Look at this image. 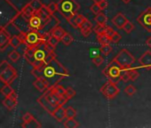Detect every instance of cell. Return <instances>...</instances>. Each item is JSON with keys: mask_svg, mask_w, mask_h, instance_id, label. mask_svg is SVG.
<instances>
[{"mask_svg": "<svg viewBox=\"0 0 151 128\" xmlns=\"http://www.w3.org/2000/svg\"><path fill=\"white\" fill-rule=\"evenodd\" d=\"M101 52L104 55H109V54L112 52V47H111L110 45H101Z\"/></svg>", "mask_w": 151, "mask_h": 128, "instance_id": "obj_39", "label": "cell"}, {"mask_svg": "<svg viewBox=\"0 0 151 128\" xmlns=\"http://www.w3.org/2000/svg\"><path fill=\"white\" fill-rule=\"evenodd\" d=\"M29 4L30 6L35 10V12H38V11L42 8V6H44V5L42 4V2L40 1V0H31V1H30Z\"/></svg>", "mask_w": 151, "mask_h": 128, "instance_id": "obj_27", "label": "cell"}, {"mask_svg": "<svg viewBox=\"0 0 151 128\" xmlns=\"http://www.w3.org/2000/svg\"><path fill=\"white\" fill-rule=\"evenodd\" d=\"M76 21H77V23H78V28H79V26H80V24L85 21V17L82 15V14H76Z\"/></svg>", "mask_w": 151, "mask_h": 128, "instance_id": "obj_47", "label": "cell"}, {"mask_svg": "<svg viewBox=\"0 0 151 128\" xmlns=\"http://www.w3.org/2000/svg\"><path fill=\"white\" fill-rule=\"evenodd\" d=\"M18 101H17V94L15 93V92L5 98V100L3 101V105L7 108L8 109H13L16 107Z\"/></svg>", "mask_w": 151, "mask_h": 128, "instance_id": "obj_13", "label": "cell"}, {"mask_svg": "<svg viewBox=\"0 0 151 128\" xmlns=\"http://www.w3.org/2000/svg\"><path fill=\"white\" fill-rule=\"evenodd\" d=\"M34 86L40 92L45 93L48 89H50L49 82L46 79H42V78H37V80L33 83Z\"/></svg>", "mask_w": 151, "mask_h": 128, "instance_id": "obj_17", "label": "cell"}, {"mask_svg": "<svg viewBox=\"0 0 151 128\" xmlns=\"http://www.w3.org/2000/svg\"><path fill=\"white\" fill-rule=\"evenodd\" d=\"M91 11L94 14H98L99 13H101V9L99 6V4H96V3H93V5L91 6Z\"/></svg>", "mask_w": 151, "mask_h": 128, "instance_id": "obj_45", "label": "cell"}, {"mask_svg": "<svg viewBox=\"0 0 151 128\" xmlns=\"http://www.w3.org/2000/svg\"><path fill=\"white\" fill-rule=\"evenodd\" d=\"M36 14L42 19V21L45 22V24L50 20L51 16H52V14L50 13V11L48 10V7L47 6H43L42 8L38 11V12H36Z\"/></svg>", "mask_w": 151, "mask_h": 128, "instance_id": "obj_18", "label": "cell"}, {"mask_svg": "<svg viewBox=\"0 0 151 128\" xmlns=\"http://www.w3.org/2000/svg\"><path fill=\"white\" fill-rule=\"evenodd\" d=\"M10 42V37L4 30L3 28H0V51H4Z\"/></svg>", "mask_w": 151, "mask_h": 128, "instance_id": "obj_14", "label": "cell"}, {"mask_svg": "<svg viewBox=\"0 0 151 128\" xmlns=\"http://www.w3.org/2000/svg\"><path fill=\"white\" fill-rule=\"evenodd\" d=\"M73 40H74L73 37L69 33H68V32H66L65 35L62 37V38L60 39V41L63 43L64 45H69L73 42Z\"/></svg>", "mask_w": 151, "mask_h": 128, "instance_id": "obj_29", "label": "cell"}, {"mask_svg": "<svg viewBox=\"0 0 151 128\" xmlns=\"http://www.w3.org/2000/svg\"><path fill=\"white\" fill-rule=\"evenodd\" d=\"M133 29H134V25L130 22V21H127L126 22H125V24L124 25V27H123V29L126 32V33H131L132 30H133Z\"/></svg>", "mask_w": 151, "mask_h": 128, "instance_id": "obj_36", "label": "cell"}, {"mask_svg": "<svg viewBox=\"0 0 151 128\" xmlns=\"http://www.w3.org/2000/svg\"><path fill=\"white\" fill-rule=\"evenodd\" d=\"M122 1H123L124 4H129V3L132 1V0H122Z\"/></svg>", "mask_w": 151, "mask_h": 128, "instance_id": "obj_53", "label": "cell"}, {"mask_svg": "<svg viewBox=\"0 0 151 128\" xmlns=\"http://www.w3.org/2000/svg\"><path fill=\"white\" fill-rule=\"evenodd\" d=\"M9 66H10V64L6 60H3L1 63H0V75H1Z\"/></svg>", "mask_w": 151, "mask_h": 128, "instance_id": "obj_41", "label": "cell"}, {"mask_svg": "<svg viewBox=\"0 0 151 128\" xmlns=\"http://www.w3.org/2000/svg\"><path fill=\"white\" fill-rule=\"evenodd\" d=\"M92 1H93V3H96V4H100L101 1H103V0H92Z\"/></svg>", "mask_w": 151, "mask_h": 128, "instance_id": "obj_52", "label": "cell"}, {"mask_svg": "<svg viewBox=\"0 0 151 128\" xmlns=\"http://www.w3.org/2000/svg\"><path fill=\"white\" fill-rule=\"evenodd\" d=\"M114 60L120 64L121 68L132 67V65L135 62V58L127 49H122L114 58Z\"/></svg>", "mask_w": 151, "mask_h": 128, "instance_id": "obj_4", "label": "cell"}, {"mask_svg": "<svg viewBox=\"0 0 151 128\" xmlns=\"http://www.w3.org/2000/svg\"><path fill=\"white\" fill-rule=\"evenodd\" d=\"M80 5L76 0H60L58 3V11L66 19H69L78 14Z\"/></svg>", "mask_w": 151, "mask_h": 128, "instance_id": "obj_2", "label": "cell"}, {"mask_svg": "<svg viewBox=\"0 0 151 128\" xmlns=\"http://www.w3.org/2000/svg\"><path fill=\"white\" fill-rule=\"evenodd\" d=\"M80 31H84V30H86V29H93V24L91 23L90 21H88L86 18L85 19V21L80 24L79 28Z\"/></svg>", "mask_w": 151, "mask_h": 128, "instance_id": "obj_28", "label": "cell"}, {"mask_svg": "<svg viewBox=\"0 0 151 128\" xmlns=\"http://www.w3.org/2000/svg\"><path fill=\"white\" fill-rule=\"evenodd\" d=\"M28 48H29L28 44H27L26 42H23V43H22V44H21V45H20L16 50L20 52V54H21V55H24V54H25V52H26V51L28 50Z\"/></svg>", "mask_w": 151, "mask_h": 128, "instance_id": "obj_37", "label": "cell"}, {"mask_svg": "<svg viewBox=\"0 0 151 128\" xmlns=\"http://www.w3.org/2000/svg\"><path fill=\"white\" fill-rule=\"evenodd\" d=\"M21 13L22 14V15H23L27 20L29 21V19L31 18V16H32L36 12H35V10L30 6V5L28 4V5H26V6L22 8V10Z\"/></svg>", "mask_w": 151, "mask_h": 128, "instance_id": "obj_19", "label": "cell"}, {"mask_svg": "<svg viewBox=\"0 0 151 128\" xmlns=\"http://www.w3.org/2000/svg\"><path fill=\"white\" fill-rule=\"evenodd\" d=\"M139 62L142 68L147 70H151V52L150 51L145 52L139 59Z\"/></svg>", "mask_w": 151, "mask_h": 128, "instance_id": "obj_11", "label": "cell"}, {"mask_svg": "<svg viewBox=\"0 0 151 128\" xmlns=\"http://www.w3.org/2000/svg\"><path fill=\"white\" fill-rule=\"evenodd\" d=\"M121 66L120 64L116 60H112L109 65L103 70V74L104 76L109 79V82L113 83V84H117L119 82L120 79V74H121Z\"/></svg>", "mask_w": 151, "mask_h": 128, "instance_id": "obj_3", "label": "cell"}, {"mask_svg": "<svg viewBox=\"0 0 151 128\" xmlns=\"http://www.w3.org/2000/svg\"><path fill=\"white\" fill-rule=\"evenodd\" d=\"M65 33H66L65 30H64L61 27H60V26H55V27H53V28L52 29V31H51V35H52V36L58 37L60 40L62 38V37L65 35Z\"/></svg>", "mask_w": 151, "mask_h": 128, "instance_id": "obj_20", "label": "cell"}, {"mask_svg": "<svg viewBox=\"0 0 151 128\" xmlns=\"http://www.w3.org/2000/svg\"><path fill=\"white\" fill-rule=\"evenodd\" d=\"M52 116L58 122H62L66 118V109L63 107V105H60L55 109V110L53 111Z\"/></svg>", "mask_w": 151, "mask_h": 128, "instance_id": "obj_16", "label": "cell"}, {"mask_svg": "<svg viewBox=\"0 0 151 128\" xmlns=\"http://www.w3.org/2000/svg\"><path fill=\"white\" fill-rule=\"evenodd\" d=\"M97 40H98L99 44H101V45H110V43H111V39H110V38L106 35V34L98 35V37H97Z\"/></svg>", "mask_w": 151, "mask_h": 128, "instance_id": "obj_24", "label": "cell"}, {"mask_svg": "<svg viewBox=\"0 0 151 128\" xmlns=\"http://www.w3.org/2000/svg\"><path fill=\"white\" fill-rule=\"evenodd\" d=\"M77 116V110L72 107L66 108V118H75Z\"/></svg>", "mask_w": 151, "mask_h": 128, "instance_id": "obj_30", "label": "cell"}, {"mask_svg": "<svg viewBox=\"0 0 151 128\" xmlns=\"http://www.w3.org/2000/svg\"><path fill=\"white\" fill-rule=\"evenodd\" d=\"M64 126L66 128H76L79 126V124L74 118H67V120L64 122Z\"/></svg>", "mask_w": 151, "mask_h": 128, "instance_id": "obj_25", "label": "cell"}, {"mask_svg": "<svg viewBox=\"0 0 151 128\" xmlns=\"http://www.w3.org/2000/svg\"><path fill=\"white\" fill-rule=\"evenodd\" d=\"M22 127H41V124L35 118H33L28 123H23Z\"/></svg>", "mask_w": 151, "mask_h": 128, "instance_id": "obj_33", "label": "cell"}, {"mask_svg": "<svg viewBox=\"0 0 151 128\" xmlns=\"http://www.w3.org/2000/svg\"><path fill=\"white\" fill-rule=\"evenodd\" d=\"M34 117H33V116L30 114V113H29V112H27V113H25L24 115H23V117H22V119H23V122L24 123H28L29 121H30L31 119H33Z\"/></svg>", "mask_w": 151, "mask_h": 128, "instance_id": "obj_49", "label": "cell"}, {"mask_svg": "<svg viewBox=\"0 0 151 128\" xmlns=\"http://www.w3.org/2000/svg\"><path fill=\"white\" fill-rule=\"evenodd\" d=\"M110 39H111V42H112V43H115V44H116V43L119 42V40L121 39V35H120L118 32H116H116H115V34L111 37V38H110Z\"/></svg>", "mask_w": 151, "mask_h": 128, "instance_id": "obj_46", "label": "cell"}, {"mask_svg": "<svg viewBox=\"0 0 151 128\" xmlns=\"http://www.w3.org/2000/svg\"><path fill=\"white\" fill-rule=\"evenodd\" d=\"M55 94H57L58 96H60V97H65V96H67L66 95V89L65 88H63L61 86H59L58 84H56L55 86H53L52 87H51L50 88ZM68 97V96H67Z\"/></svg>", "mask_w": 151, "mask_h": 128, "instance_id": "obj_21", "label": "cell"}, {"mask_svg": "<svg viewBox=\"0 0 151 128\" xmlns=\"http://www.w3.org/2000/svg\"><path fill=\"white\" fill-rule=\"evenodd\" d=\"M66 95L68 96V99H71L76 95V91L72 87H68L66 89Z\"/></svg>", "mask_w": 151, "mask_h": 128, "instance_id": "obj_43", "label": "cell"}, {"mask_svg": "<svg viewBox=\"0 0 151 128\" xmlns=\"http://www.w3.org/2000/svg\"><path fill=\"white\" fill-rule=\"evenodd\" d=\"M76 15V14H75ZM72 16V17H70L69 19H68V23L73 27V28H75V29H78V23H77V21H76V16Z\"/></svg>", "mask_w": 151, "mask_h": 128, "instance_id": "obj_44", "label": "cell"}, {"mask_svg": "<svg viewBox=\"0 0 151 128\" xmlns=\"http://www.w3.org/2000/svg\"><path fill=\"white\" fill-rule=\"evenodd\" d=\"M136 92H137V89H136L135 86H132V85H129V86H127L124 88V93H125L127 95H129V96L134 95V94L136 93Z\"/></svg>", "mask_w": 151, "mask_h": 128, "instance_id": "obj_34", "label": "cell"}, {"mask_svg": "<svg viewBox=\"0 0 151 128\" xmlns=\"http://www.w3.org/2000/svg\"><path fill=\"white\" fill-rule=\"evenodd\" d=\"M0 93H1L5 97H7V96L12 95V94L14 93V89L11 87L10 84H5V85L1 87V89H0Z\"/></svg>", "mask_w": 151, "mask_h": 128, "instance_id": "obj_22", "label": "cell"}, {"mask_svg": "<svg viewBox=\"0 0 151 128\" xmlns=\"http://www.w3.org/2000/svg\"><path fill=\"white\" fill-rule=\"evenodd\" d=\"M128 71H129V75H130V78H131V80L132 81H135L139 78V74L138 72V70L136 68L130 67L129 70H128Z\"/></svg>", "mask_w": 151, "mask_h": 128, "instance_id": "obj_31", "label": "cell"}, {"mask_svg": "<svg viewBox=\"0 0 151 128\" xmlns=\"http://www.w3.org/2000/svg\"><path fill=\"white\" fill-rule=\"evenodd\" d=\"M99 6H100V7H101V11H102V10H105V9L108 7V1H107V0H103V1H101V2L99 4Z\"/></svg>", "mask_w": 151, "mask_h": 128, "instance_id": "obj_50", "label": "cell"}, {"mask_svg": "<svg viewBox=\"0 0 151 128\" xmlns=\"http://www.w3.org/2000/svg\"><path fill=\"white\" fill-rule=\"evenodd\" d=\"M94 31L97 35H101V34H105V30H106V27L104 25H100L97 24L96 27H94Z\"/></svg>", "mask_w": 151, "mask_h": 128, "instance_id": "obj_40", "label": "cell"}, {"mask_svg": "<svg viewBox=\"0 0 151 128\" xmlns=\"http://www.w3.org/2000/svg\"><path fill=\"white\" fill-rule=\"evenodd\" d=\"M115 30L112 29V28H110V27H106V30H105V34L109 37V38H111V37L115 34Z\"/></svg>", "mask_w": 151, "mask_h": 128, "instance_id": "obj_48", "label": "cell"}, {"mask_svg": "<svg viewBox=\"0 0 151 128\" xmlns=\"http://www.w3.org/2000/svg\"><path fill=\"white\" fill-rule=\"evenodd\" d=\"M94 21L96 22V23L97 24H100V25H106V23H107V22H108V18H107V16L105 15V14H103V13H99L98 14H96L95 15V17H94Z\"/></svg>", "mask_w": 151, "mask_h": 128, "instance_id": "obj_23", "label": "cell"}, {"mask_svg": "<svg viewBox=\"0 0 151 128\" xmlns=\"http://www.w3.org/2000/svg\"><path fill=\"white\" fill-rule=\"evenodd\" d=\"M41 70H43V79L45 78L49 82L50 88L55 86L59 81L70 76L67 69H65L56 57L50 60Z\"/></svg>", "mask_w": 151, "mask_h": 128, "instance_id": "obj_1", "label": "cell"}, {"mask_svg": "<svg viewBox=\"0 0 151 128\" xmlns=\"http://www.w3.org/2000/svg\"><path fill=\"white\" fill-rule=\"evenodd\" d=\"M16 78H17V72L11 65L0 75V80L5 84H11Z\"/></svg>", "mask_w": 151, "mask_h": 128, "instance_id": "obj_8", "label": "cell"}, {"mask_svg": "<svg viewBox=\"0 0 151 128\" xmlns=\"http://www.w3.org/2000/svg\"><path fill=\"white\" fill-rule=\"evenodd\" d=\"M37 102L41 105V107L45 109V110H46L49 114H52L53 113V111L55 110V109L57 108V107H55V106H53L48 100H47V98L45 97V94H43L41 97H39L38 99H37Z\"/></svg>", "mask_w": 151, "mask_h": 128, "instance_id": "obj_10", "label": "cell"}, {"mask_svg": "<svg viewBox=\"0 0 151 128\" xmlns=\"http://www.w3.org/2000/svg\"><path fill=\"white\" fill-rule=\"evenodd\" d=\"M47 7H48V10L50 11V13H51L52 14H53L58 10V4L52 2V3L49 4V5L47 6Z\"/></svg>", "mask_w": 151, "mask_h": 128, "instance_id": "obj_42", "label": "cell"}, {"mask_svg": "<svg viewBox=\"0 0 151 128\" xmlns=\"http://www.w3.org/2000/svg\"><path fill=\"white\" fill-rule=\"evenodd\" d=\"M128 20L126 19V17L122 14V13H118L115 15V17H113L112 19V23L117 28V29H123L124 25L125 24V22Z\"/></svg>", "mask_w": 151, "mask_h": 128, "instance_id": "obj_15", "label": "cell"}, {"mask_svg": "<svg viewBox=\"0 0 151 128\" xmlns=\"http://www.w3.org/2000/svg\"><path fill=\"white\" fill-rule=\"evenodd\" d=\"M101 93L109 100H112L116 97V95L119 93V89L116 86V84H113L111 82H107L100 89Z\"/></svg>", "mask_w": 151, "mask_h": 128, "instance_id": "obj_5", "label": "cell"}, {"mask_svg": "<svg viewBox=\"0 0 151 128\" xmlns=\"http://www.w3.org/2000/svg\"><path fill=\"white\" fill-rule=\"evenodd\" d=\"M137 22L148 32H151V7L147 8L137 18Z\"/></svg>", "mask_w": 151, "mask_h": 128, "instance_id": "obj_6", "label": "cell"}, {"mask_svg": "<svg viewBox=\"0 0 151 128\" xmlns=\"http://www.w3.org/2000/svg\"><path fill=\"white\" fill-rule=\"evenodd\" d=\"M43 40H45V39L43 37V36L38 31L30 30V31L27 32L26 43L28 44L29 46H37Z\"/></svg>", "mask_w": 151, "mask_h": 128, "instance_id": "obj_7", "label": "cell"}, {"mask_svg": "<svg viewBox=\"0 0 151 128\" xmlns=\"http://www.w3.org/2000/svg\"><path fill=\"white\" fill-rule=\"evenodd\" d=\"M4 30L8 34V36L10 37H14V36H19L22 31H21V29L14 23V22H8L4 28Z\"/></svg>", "mask_w": 151, "mask_h": 128, "instance_id": "obj_12", "label": "cell"}, {"mask_svg": "<svg viewBox=\"0 0 151 128\" xmlns=\"http://www.w3.org/2000/svg\"><path fill=\"white\" fill-rule=\"evenodd\" d=\"M22 43V40L20 39V37H19L18 36H14V37H10L9 45H10L13 48H14V49H17V48L21 45Z\"/></svg>", "mask_w": 151, "mask_h": 128, "instance_id": "obj_26", "label": "cell"}, {"mask_svg": "<svg viewBox=\"0 0 151 128\" xmlns=\"http://www.w3.org/2000/svg\"><path fill=\"white\" fill-rule=\"evenodd\" d=\"M21 56H22V55L20 54V52H19L17 50H14V51H13V52H11L9 53L8 58H9L12 61L16 62V61H18V60H20Z\"/></svg>", "mask_w": 151, "mask_h": 128, "instance_id": "obj_32", "label": "cell"}, {"mask_svg": "<svg viewBox=\"0 0 151 128\" xmlns=\"http://www.w3.org/2000/svg\"><path fill=\"white\" fill-rule=\"evenodd\" d=\"M146 44H147V45L151 49V36L147 39V41H146Z\"/></svg>", "mask_w": 151, "mask_h": 128, "instance_id": "obj_51", "label": "cell"}, {"mask_svg": "<svg viewBox=\"0 0 151 128\" xmlns=\"http://www.w3.org/2000/svg\"><path fill=\"white\" fill-rule=\"evenodd\" d=\"M103 61H104V58L101 55H100V54L96 55V56H94L93 58V62L94 63V65H96L97 67L101 66V64L103 63Z\"/></svg>", "mask_w": 151, "mask_h": 128, "instance_id": "obj_35", "label": "cell"}, {"mask_svg": "<svg viewBox=\"0 0 151 128\" xmlns=\"http://www.w3.org/2000/svg\"><path fill=\"white\" fill-rule=\"evenodd\" d=\"M29 22V29L34 31H39L42 29V27L45 25V22L36 13L31 16Z\"/></svg>", "mask_w": 151, "mask_h": 128, "instance_id": "obj_9", "label": "cell"}, {"mask_svg": "<svg viewBox=\"0 0 151 128\" xmlns=\"http://www.w3.org/2000/svg\"><path fill=\"white\" fill-rule=\"evenodd\" d=\"M60 40L58 38V37H54V36H52V35H51L50 37H49V38H48V40H47V43L48 44H50L51 45H52V46H56L58 44H59V42H60Z\"/></svg>", "mask_w": 151, "mask_h": 128, "instance_id": "obj_38", "label": "cell"}]
</instances>
